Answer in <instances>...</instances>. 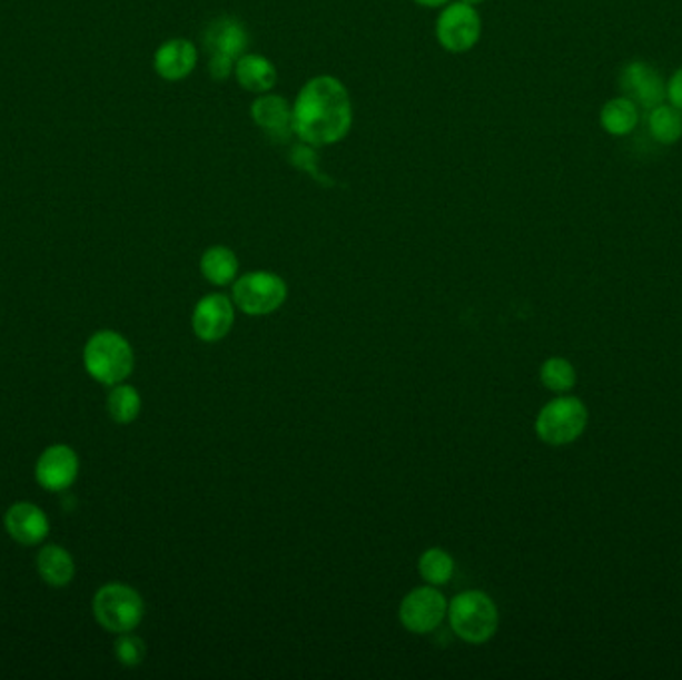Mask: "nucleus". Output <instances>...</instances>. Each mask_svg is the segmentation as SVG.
I'll return each instance as SVG.
<instances>
[{
	"instance_id": "f257e3e1",
	"label": "nucleus",
	"mask_w": 682,
	"mask_h": 680,
	"mask_svg": "<svg viewBox=\"0 0 682 680\" xmlns=\"http://www.w3.org/2000/svg\"><path fill=\"white\" fill-rule=\"evenodd\" d=\"M354 125V105L346 85L319 75L299 88L291 105V132L299 142L322 148L342 142Z\"/></svg>"
},
{
	"instance_id": "f03ea898",
	"label": "nucleus",
	"mask_w": 682,
	"mask_h": 680,
	"mask_svg": "<svg viewBox=\"0 0 682 680\" xmlns=\"http://www.w3.org/2000/svg\"><path fill=\"white\" fill-rule=\"evenodd\" d=\"M82 364L95 382L112 387L126 382L135 372V349L122 334L115 329H100L88 337Z\"/></svg>"
},
{
	"instance_id": "7ed1b4c3",
	"label": "nucleus",
	"mask_w": 682,
	"mask_h": 680,
	"mask_svg": "<svg viewBox=\"0 0 682 680\" xmlns=\"http://www.w3.org/2000/svg\"><path fill=\"white\" fill-rule=\"evenodd\" d=\"M250 47L246 24L236 17L211 20L204 32V49L208 52V72L216 82H226L234 75L238 58Z\"/></svg>"
},
{
	"instance_id": "20e7f679",
	"label": "nucleus",
	"mask_w": 682,
	"mask_h": 680,
	"mask_svg": "<svg viewBox=\"0 0 682 680\" xmlns=\"http://www.w3.org/2000/svg\"><path fill=\"white\" fill-rule=\"evenodd\" d=\"M145 599L130 584H102L92 599L97 623L112 634L136 631L145 621Z\"/></svg>"
},
{
	"instance_id": "39448f33",
	"label": "nucleus",
	"mask_w": 682,
	"mask_h": 680,
	"mask_svg": "<svg viewBox=\"0 0 682 680\" xmlns=\"http://www.w3.org/2000/svg\"><path fill=\"white\" fill-rule=\"evenodd\" d=\"M447 619L453 632L473 644L490 641L500 629L497 604L483 591L457 594L447 609Z\"/></svg>"
},
{
	"instance_id": "423d86ee",
	"label": "nucleus",
	"mask_w": 682,
	"mask_h": 680,
	"mask_svg": "<svg viewBox=\"0 0 682 680\" xmlns=\"http://www.w3.org/2000/svg\"><path fill=\"white\" fill-rule=\"evenodd\" d=\"M589 412L585 403L563 395L553 402H548L537 415L535 432L538 440L553 447H563L573 441H577L585 433Z\"/></svg>"
},
{
	"instance_id": "0eeeda50",
	"label": "nucleus",
	"mask_w": 682,
	"mask_h": 680,
	"mask_svg": "<svg viewBox=\"0 0 682 680\" xmlns=\"http://www.w3.org/2000/svg\"><path fill=\"white\" fill-rule=\"evenodd\" d=\"M231 294L248 316H269L288 299V284L274 272H250L234 282Z\"/></svg>"
},
{
	"instance_id": "6e6552de",
	"label": "nucleus",
	"mask_w": 682,
	"mask_h": 680,
	"mask_svg": "<svg viewBox=\"0 0 682 680\" xmlns=\"http://www.w3.org/2000/svg\"><path fill=\"white\" fill-rule=\"evenodd\" d=\"M481 22L477 7H472L467 2H449L439 12V19L435 22V37L442 45L443 50L452 55H465L480 42Z\"/></svg>"
},
{
	"instance_id": "1a4fd4ad",
	"label": "nucleus",
	"mask_w": 682,
	"mask_h": 680,
	"mask_svg": "<svg viewBox=\"0 0 682 680\" xmlns=\"http://www.w3.org/2000/svg\"><path fill=\"white\" fill-rule=\"evenodd\" d=\"M447 599L437 587H419L405 597L399 607V621L415 634L435 631L447 617Z\"/></svg>"
},
{
	"instance_id": "9d476101",
	"label": "nucleus",
	"mask_w": 682,
	"mask_h": 680,
	"mask_svg": "<svg viewBox=\"0 0 682 680\" xmlns=\"http://www.w3.org/2000/svg\"><path fill=\"white\" fill-rule=\"evenodd\" d=\"M80 473L77 451L65 443H55L42 451L34 465V480L49 493H62L72 487Z\"/></svg>"
},
{
	"instance_id": "9b49d317",
	"label": "nucleus",
	"mask_w": 682,
	"mask_h": 680,
	"mask_svg": "<svg viewBox=\"0 0 682 680\" xmlns=\"http://www.w3.org/2000/svg\"><path fill=\"white\" fill-rule=\"evenodd\" d=\"M619 85L625 97L631 98L634 105L641 106L644 110H653L656 106L664 105L666 100V82L663 77L651 65L641 60L629 62L623 68Z\"/></svg>"
},
{
	"instance_id": "f8f14e48",
	"label": "nucleus",
	"mask_w": 682,
	"mask_h": 680,
	"mask_svg": "<svg viewBox=\"0 0 682 680\" xmlns=\"http://www.w3.org/2000/svg\"><path fill=\"white\" fill-rule=\"evenodd\" d=\"M4 529L19 545H40L50 533L49 515L30 501H17L4 513Z\"/></svg>"
},
{
	"instance_id": "ddd939ff",
	"label": "nucleus",
	"mask_w": 682,
	"mask_h": 680,
	"mask_svg": "<svg viewBox=\"0 0 682 680\" xmlns=\"http://www.w3.org/2000/svg\"><path fill=\"white\" fill-rule=\"evenodd\" d=\"M234 306L230 297L210 294L202 297L192 314V329L202 342H220L234 326Z\"/></svg>"
},
{
	"instance_id": "4468645a",
	"label": "nucleus",
	"mask_w": 682,
	"mask_h": 680,
	"mask_svg": "<svg viewBox=\"0 0 682 680\" xmlns=\"http://www.w3.org/2000/svg\"><path fill=\"white\" fill-rule=\"evenodd\" d=\"M250 115L254 125L258 126L261 132L268 135L271 140L284 142L294 135L291 132V105L288 98L271 95V92L258 95V98L251 102Z\"/></svg>"
},
{
	"instance_id": "2eb2a0df",
	"label": "nucleus",
	"mask_w": 682,
	"mask_h": 680,
	"mask_svg": "<svg viewBox=\"0 0 682 680\" xmlns=\"http://www.w3.org/2000/svg\"><path fill=\"white\" fill-rule=\"evenodd\" d=\"M198 65V49L192 40L170 39L158 47L155 68L166 82H180L190 77Z\"/></svg>"
},
{
	"instance_id": "dca6fc26",
	"label": "nucleus",
	"mask_w": 682,
	"mask_h": 680,
	"mask_svg": "<svg viewBox=\"0 0 682 680\" xmlns=\"http://www.w3.org/2000/svg\"><path fill=\"white\" fill-rule=\"evenodd\" d=\"M234 77L240 88L251 95H266L278 85V70L274 67V62L256 52H246L244 57L238 58L234 67Z\"/></svg>"
},
{
	"instance_id": "f3484780",
	"label": "nucleus",
	"mask_w": 682,
	"mask_h": 680,
	"mask_svg": "<svg viewBox=\"0 0 682 680\" xmlns=\"http://www.w3.org/2000/svg\"><path fill=\"white\" fill-rule=\"evenodd\" d=\"M37 571L42 583L52 589H65L77 576V563L70 551L60 545H45L37 555Z\"/></svg>"
},
{
	"instance_id": "a211bd4d",
	"label": "nucleus",
	"mask_w": 682,
	"mask_h": 680,
	"mask_svg": "<svg viewBox=\"0 0 682 680\" xmlns=\"http://www.w3.org/2000/svg\"><path fill=\"white\" fill-rule=\"evenodd\" d=\"M238 258L228 246H210L200 258L204 278L214 286H228L238 276Z\"/></svg>"
},
{
	"instance_id": "6ab92c4d",
	"label": "nucleus",
	"mask_w": 682,
	"mask_h": 680,
	"mask_svg": "<svg viewBox=\"0 0 682 680\" xmlns=\"http://www.w3.org/2000/svg\"><path fill=\"white\" fill-rule=\"evenodd\" d=\"M639 125V106L631 98H613L601 108V126L606 135L629 136Z\"/></svg>"
},
{
	"instance_id": "aec40b11",
	"label": "nucleus",
	"mask_w": 682,
	"mask_h": 680,
	"mask_svg": "<svg viewBox=\"0 0 682 680\" xmlns=\"http://www.w3.org/2000/svg\"><path fill=\"white\" fill-rule=\"evenodd\" d=\"M106 412L118 425H130L142 412V397L135 385H128L126 382L112 385L106 397Z\"/></svg>"
},
{
	"instance_id": "412c9836",
	"label": "nucleus",
	"mask_w": 682,
	"mask_h": 680,
	"mask_svg": "<svg viewBox=\"0 0 682 680\" xmlns=\"http://www.w3.org/2000/svg\"><path fill=\"white\" fill-rule=\"evenodd\" d=\"M649 132L659 145H676L682 138V110L671 105H661L649 110Z\"/></svg>"
},
{
	"instance_id": "4be33fe9",
	"label": "nucleus",
	"mask_w": 682,
	"mask_h": 680,
	"mask_svg": "<svg viewBox=\"0 0 682 680\" xmlns=\"http://www.w3.org/2000/svg\"><path fill=\"white\" fill-rule=\"evenodd\" d=\"M453 571H455V563H453L452 555L439 546L427 549L419 559V575L425 583L433 584V587L449 583Z\"/></svg>"
},
{
	"instance_id": "5701e85b",
	"label": "nucleus",
	"mask_w": 682,
	"mask_h": 680,
	"mask_svg": "<svg viewBox=\"0 0 682 680\" xmlns=\"http://www.w3.org/2000/svg\"><path fill=\"white\" fill-rule=\"evenodd\" d=\"M538 375L543 385L555 393L569 392L577 384V372L565 357H548L547 362L541 365Z\"/></svg>"
},
{
	"instance_id": "b1692460",
	"label": "nucleus",
	"mask_w": 682,
	"mask_h": 680,
	"mask_svg": "<svg viewBox=\"0 0 682 680\" xmlns=\"http://www.w3.org/2000/svg\"><path fill=\"white\" fill-rule=\"evenodd\" d=\"M116 637H118L115 642L116 661L120 662L125 669L140 667L146 659L145 641L135 634V631L122 632Z\"/></svg>"
},
{
	"instance_id": "393cba45",
	"label": "nucleus",
	"mask_w": 682,
	"mask_h": 680,
	"mask_svg": "<svg viewBox=\"0 0 682 680\" xmlns=\"http://www.w3.org/2000/svg\"><path fill=\"white\" fill-rule=\"evenodd\" d=\"M289 158H291V162L296 164L298 168L306 170V173L312 174L314 178H317V180H322V183H324V176L317 173L316 148H314V146L299 142L298 146H294V150H291V154H289Z\"/></svg>"
},
{
	"instance_id": "a878e982",
	"label": "nucleus",
	"mask_w": 682,
	"mask_h": 680,
	"mask_svg": "<svg viewBox=\"0 0 682 680\" xmlns=\"http://www.w3.org/2000/svg\"><path fill=\"white\" fill-rule=\"evenodd\" d=\"M666 100L669 105L682 110V67L666 82Z\"/></svg>"
},
{
	"instance_id": "bb28decb",
	"label": "nucleus",
	"mask_w": 682,
	"mask_h": 680,
	"mask_svg": "<svg viewBox=\"0 0 682 680\" xmlns=\"http://www.w3.org/2000/svg\"><path fill=\"white\" fill-rule=\"evenodd\" d=\"M414 2L423 7V9H443V7H447L452 0H414Z\"/></svg>"
},
{
	"instance_id": "cd10ccee",
	"label": "nucleus",
	"mask_w": 682,
	"mask_h": 680,
	"mask_svg": "<svg viewBox=\"0 0 682 680\" xmlns=\"http://www.w3.org/2000/svg\"><path fill=\"white\" fill-rule=\"evenodd\" d=\"M462 2H467V4H472V7H480L485 0H462Z\"/></svg>"
}]
</instances>
